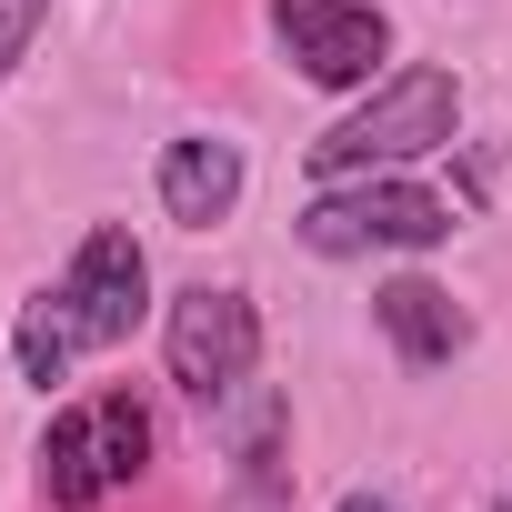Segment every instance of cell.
I'll list each match as a JSON object with an SVG mask.
<instances>
[{
    "instance_id": "1",
    "label": "cell",
    "mask_w": 512,
    "mask_h": 512,
    "mask_svg": "<svg viewBox=\"0 0 512 512\" xmlns=\"http://www.w3.org/2000/svg\"><path fill=\"white\" fill-rule=\"evenodd\" d=\"M141 312H151V251L131 241V221H91L81 251L21 302V322H11V372H21L31 392H51V382H71V362L121 352V342L141 332Z\"/></svg>"
},
{
    "instance_id": "2",
    "label": "cell",
    "mask_w": 512,
    "mask_h": 512,
    "mask_svg": "<svg viewBox=\"0 0 512 512\" xmlns=\"http://www.w3.org/2000/svg\"><path fill=\"white\" fill-rule=\"evenodd\" d=\"M462 141V81L442 61H402L372 81L362 111H342L322 141H312V181H362V171H402V161H432Z\"/></svg>"
},
{
    "instance_id": "3",
    "label": "cell",
    "mask_w": 512,
    "mask_h": 512,
    "mask_svg": "<svg viewBox=\"0 0 512 512\" xmlns=\"http://www.w3.org/2000/svg\"><path fill=\"white\" fill-rule=\"evenodd\" d=\"M462 231V211L412 181V171H362V181H322L292 211V241L322 251V262H372V251H442Z\"/></svg>"
},
{
    "instance_id": "4",
    "label": "cell",
    "mask_w": 512,
    "mask_h": 512,
    "mask_svg": "<svg viewBox=\"0 0 512 512\" xmlns=\"http://www.w3.org/2000/svg\"><path fill=\"white\" fill-rule=\"evenodd\" d=\"M31 462H41V502L51 512H101L111 492H131L151 472V402L131 382L81 392V402L51 412V432H41Z\"/></svg>"
},
{
    "instance_id": "5",
    "label": "cell",
    "mask_w": 512,
    "mask_h": 512,
    "mask_svg": "<svg viewBox=\"0 0 512 512\" xmlns=\"http://www.w3.org/2000/svg\"><path fill=\"white\" fill-rule=\"evenodd\" d=\"M161 362H171V382H181V402L211 422L231 392H251L262 382V312H251V292H231V282H191V292H171V312H161Z\"/></svg>"
},
{
    "instance_id": "6",
    "label": "cell",
    "mask_w": 512,
    "mask_h": 512,
    "mask_svg": "<svg viewBox=\"0 0 512 512\" xmlns=\"http://www.w3.org/2000/svg\"><path fill=\"white\" fill-rule=\"evenodd\" d=\"M272 41L312 91H372L392 61V21L372 0H272Z\"/></svg>"
},
{
    "instance_id": "7",
    "label": "cell",
    "mask_w": 512,
    "mask_h": 512,
    "mask_svg": "<svg viewBox=\"0 0 512 512\" xmlns=\"http://www.w3.org/2000/svg\"><path fill=\"white\" fill-rule=\"evenodd\" d=\"M151 191H161V211H171L181 231H221V221L241 211V191H251V161H241L231 131H181V141H161Z\"/></svg>"
},
{
    "instance_id": "8",
    "label": "cell",
    "mask_w": 512,
    "mask_h": 512,
    "mask_svg": "<svg viewBox=\"0 0 512 512\" xmlns=\"http://www.w3.org/2000/svg\"><path fill=\"white\" fill-rule=\"evenodd\" d=\"M372 332L392 342L402 372H452V362L472 352V312H462L452 282H432V272H392V282L372 292Z\"/></svg>"
},
{
    "instance_id": "9",
    "label": "cell",
    "mask_w": 512,
    "mask_h": 512,
    "mask_svg": "<svg viewBox=\"0 0 512 512\" xmlns=\"http://www.w3.org/2000/svg\"><path fill=\"white\" fill-rule=\"evenodd\" d=\"M51 31V0H0V81L31 61V41Z\"/></svg>"
},
{
    "instance_id": "10",
    "label": "cell",
    "mask_w": 512,
    "mask_h": 512,
    "mask_svg": "<svg viewBox=\"0 0 512 512\" xmlns=\"http://www.w3.org/2000/svg\"><path fill=\"white\" fill-rule=\"evenodd\" d=\"M332 512H402V502H392V492H342Z\"/></svg>"
}]
</instances>
